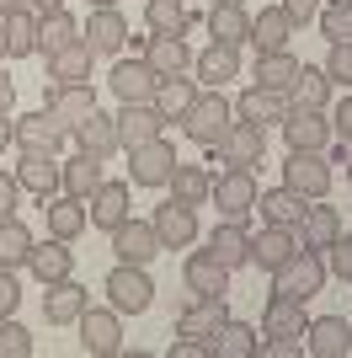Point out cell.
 I'll return each instance as SVG.
<instances>
[{
    "instance_id": "1",
    "label": "cell",
    "mask_w": 352,
    "mask_h": 358,
    "mask_svg": "<svg viewBox=\"0 0 352 358\" xmlns=\"http://www.w3.org/2000/svg\"><path fill=\"white\" fill-rule=\"evenodd\" d=\"M230 129H235V107L224 102V91H198V102H192L187 118H182V134H187L192 145L214 150Z\"/></svg>"
},
{
    "instance_id": "2",
    "label": "cell",
    "mask_w": 352,
    "mask_h": 358,
    "mask_svg": "<svg viewBox=\"0 0 352 358\" xmlns=\"http://www.w3.org/2000/svg\"><path fill=\"white\" fill-rule=\"evenodd\" d=\"M102 294H107V305H112L117 315H139V310H149L155 284H149V273L139 268V262H117V268L107 273Z\"/></svg>"
},
{
    "instance_id": "3",
    "label": "cell",
    "mask_w": 352,
    "mask_h": 358,
    "mask_svg": "<svg viewBox=\"0 0 352 358\" xmlns=\"http://www.w3.org/2000/svg\"><path fill=\"white\" fill-rule=\"evenodd\" d=\"M272 289H278V294H293V299H315L325 289V257L321 252H309V246H299V252L288 257V262H283L278 273H272Z\"/></svg>"
},
{
    "instance_id": "4",
    "label": "cell",
    "mask_w": 352,
    "mask_h": 358,
    "mask_svg": "<svg viewBox=\"0 0 352 358\" xmlns=\"http://www.w3.org/2000/svg\"><path fill=\"white\" fill-rule=\"evenodd\" d=\"M256 171L251 166H224L219 177H214V193H208V203H219L224 220H246L251 209H256Z\"/></svg>"
},
{
    "instance_id": "5",
    "label": "cell",
    "mask_w": 352,
    "mask_h": 358,
    "mask_svg": "<svg viewBox=\"0 0 352 358\" xmlns=\"http://www.w3.org/2000/svg\"><path fill=\"white\" fill-rule=\"evenodd\" d=\"M283 187H293L299 198H325L331 193V161H325V150H288Z\"/></svg>"
},
{
    "instance_id": "6",
    "label": "cell",
    "mask_w": 352,
    "mask_h": 358,
    "mask_svg": "<svg viewBox=\"0 0 352 358\" xmlns=\"http://www.w3.org/2000/svg\"><path fill=\"white\" fill-rule=\"evenodd\" d=\"M80 353L86 358H112V353H123V321H117V310L107 305V310H80Z\"/></svg>"
},
{
    "instance_id": "7",
    "label": "cell",
    "mask_w": 352,
    "mask_h": 358,
    "mask_svg": "<svg viewBox=\"0 0 352 358\" xmlns=\"http://www.w3.org/2000/svg\"><path fill=\"white\" fill-rule=\"evenodd\" d=\"M171 171H176V150L166 145V134L149 139V145H133L129 150V177H133V187H166Z\"/></svg>"
},
{
    "instance_id": "8",
    "label": "cell",
    "mask_w": 352,
    "mask_h": 358,
    "mask_svg": "<svg viewBox=\"0 0 352 358\" xmlns=\"http://www.w3.org/2000/svg\"><path fill=\"white\" fill-rule=\"evenodd\" d=\"M107 86H112L117 102H155V91H161V75L155 64L139 54V59H117L112 75H107Z\"/></svg>"
},
{
    "instance_id": "9",
    "label": "cell",
    "mask_w": 352,
    "mask_h": 358,
    "mask_svg": "<svg viewBox=\"0 0 352 358\" xmlns=\"http://www.w3.org/2000/svg\"><path fill=\"white\" fill-rule=\"evenodd\" d=\"M166 246H161V236H155V224L149 220H123L112 230V257L117 262H139V268H149V262H155V257H161Z\"/></svg>"
},
{
    "instance_id": "10",
    "label": "cell",
    "mask_w": 352,
    "mask_h": 358,
    "mask_svg": "<svg viewBox=\"0 0 352 358\" xmlns=\"http://www.w3.org/2000/svg\"><path fill=\"white\" fill-rule=\"evenodd\" d=\"M149 224H155V236H161L166 252H187L192 241H198V209H192V203H182V198H166Z\"/></svg>"
},
{
    "instance_id": "11",
    "label": "cell",
    "mask_w": 352,
    "mask_h": 358,
    "mask_svg": "<svg viewBox=\"0 0 352 358\" xmlns=\"http://www.w3.org/2000/svg\"><path fill=\"white\" fill-rule=\"evenodd\" d=\"M224 321H230V294H192V305L176 315V331L214 343V331H219Z\"/></svg>"
},
{
    "instance_id": "12",
    "label": "cell",
    "mask_w": 352,
    "mask_h": 358,
    "mask_svg": "<svg viewBox=\"0 0 352 358\" xmlns=\"http://www.w3.org/2000/svg\"><path fill=\"white\" fill-rule=\"evenodd\" d=\"M283 139H288V150H331V113H321V107H288Z\"/></svg>"
},
{
    "instance_id": "13",
    "label": "cell",
    "mask_w": 352,
    "mask_h": 358,
    "mask_svg": "<svg viewBox=\"0 0 352 358\" xmlns=\"http://www.w3.org/2000/svg\"><path fill=\"white\" fill-rule=\"evenodd\" d=\"M293 252H299V230H288V224H262V230H251V268L278 273Z\"/></svg>"
},
{
    "instance_id": "14",
    "label": "cell",
    "mask_w": 352,
    "mask_h": 358,
    "mask_svg": "<svg viewBox=\"0 0 352 358\" xmlns=\"http://www.w3.org/2000/svg\"><path fill=\"white\" fill-rule=\"evenodd\" d=\"M166 134V118L155 102H123L117 107V139H123V150L133 145H149V139Z\"/></svg>"
},
{
    "instance_id": "15",
    "label": "cell",
    "mask_w": 352,
    "mask_h": 358,
    "mask_svg": "<svg viewBox=\"0 0 352 358\" xmlns=\"http://www.w3.org/2000/svg\"><path fill=\"white\" fill-rule=\"evenodd\" d=\"M145 59L155 64V75L166 80V75H187L198 54L187 48V32H149L145 38Z\"/></svg>"
},
{
    "instance_id": "16",
    "label": "cell",
    "mask_w": 352,
    "mask_h": 358,
    "mask_svg": "<svg viewBox=\"0 0 352 358\" xmlns=\"http://www.w3.org/2000/svg\"><path fill=\"white\" fill-rule=\"evenodd\" d=\"M59 171H64V161H54L48 150H22V161H16V182H22V193H32V198H54Z\"/></svg>"
},
{
    "instance_id": "17",
    "label": "cell",
    "mask_w": 352,
    "mask_h": 358,
    "mask_svg": "<svg viewBox=\"0 0 352 358\" xmlns=\"http://www.w3.org/2000/svg\"><path fill=\"white\" fill-rule=\"evenodd\" d=\"M214 155H219L224 166H251V171H256L262 155H267V134L256 129V123H235L230 134L214 145Z\"/></svg>"
},
{
    "instance_id": "18",
    "label": "cell",
    "mask_w": 352,
    "mask_h": 358,
    "mask_svg": "<svg viewBox=\"0 0 352 358\" xmlns=\"http://www.w3.org/2000/svg\"><path fill=\"white\" fill-rule=\"evenodd\" d=\"M305 353H315V358H347L352 353L347 315H321V321H309V327H305Z\"/></svg>"
},
{
    "instance_id": "19",
    "label": "cell",
    "mask_w": 352,
    "mask_h": 358,
    "mask_svg": "<svg viewBox=\"0 0 352 358\" xmlns=\"http://www.w3.org/2000/svg\"><path fill=\"white\" fill-rule=\"evenodd\" d=\"M80 38H86L96 54H123V43H129V22H123L117 6H91V22L80 27Z\"/></svg>"
},
{
    "instance_id": "20",
    "label": "cell",
    "mask_w": 352,
    "mask_h": 358,
    "mask_svg": "<svg viewBox=\"0 0 352 358\" xmlns=\"http://www.w3.org/2000/svg\"><path fill=\"white\" fill-rule=\"evenodd\" d=\"M59 145H64V123H59L48 107L16 118V150H48V155H59Z\"/></svg>"
},
{
    "instance_id": "21",
    "label": "cell",
    "mask_w": 352,
    "mask_h": 358,
    "mask_svg": "<svg viewBox=\"0 0 352 358\" xmlns=\"http://www.w3.org/2000/svg\"><path fill=\"white\" fill-rule=\"evenodd\" d=\"M43 315H48V327H75L80 321V310L91 305V294L75 278H54V284H43Z\"/></svg>"
},
{
    "instance_id": "22",
    "label": "cell",
    "mask_w": 352,
    "mask_h": 358,
    "mask_svg": "<svg viewBox=\"0 0 352 358\" xmlns=\"http://www.w3.org/2000/svg\"><path fill=\"white\" fill-rule=\"evenodd\" d=\"M182 284H187V294H230V268L214 252H192L182 262Z\"/></svg>"
},
{
    "instance_id": "23",
    "label": "cell",
    "mask_w": 352,
    "mask_h": 358,
    "mask_svg": "<svg viewBox=\"0 0 352 358\" xmlns=\"http://www.w3.org/2000/svg\"><path fill=\"white\" fill-rule=\"evenodd\" d=\"M235 118L256 123V129L283 123V118H288V96H283V91H267V86H246V91H240V102H235Z\"/></svg>"
},
{
    "instance_id": "24",
    "label": "cell",
    "mask_w": 352,
    "mask_h": 358,
    "mask_svg": "<svg viewBox=\"0 0 352 358\" xmlns=\"http://www.w3.org/2000/svg\"><path fill=\"white\" fill-rule=\"evenodd\" d=\"M48 113L64 123V134H75V129H80V123L96 113V91H91V80H80V86H54Z\"/></svg>"
},
{
    "instance_id": "25",
    "label": "cell",
    "mask_w": 352,
    "mask_h": 358,
    "mask_svg": "<svg viewBox=\"0 0 352 358\" xmlns=\"http://www.w3.org/2000/svg\"><path fill=\"white\" fill-rule=\"evenodd\" d=\"M342 236V214L325 209L321 198H309L305 203V220H299V246H309V252H331V241Z\"/></svg>"
},
{
    "instance_id": "26",
    "label": "cell",
    "mask_w": 352,
    "mask_h": 358,
    "mask_svg": "<svg viewBox=\"0 0 352 358\" xmlns=\"http://www.w3.org/2000/svg\"><path fill=\"white\" fill-rule=\"evenodd\" d=\"M129 203H133L129 182H102V187L91 193V224H96V230H117V224L133 214Z\"/></svg>"
},
{
    "instance_id": "27",
    "label": "cell",
    "mask_w": 352,
    "mask_h": 358,
    "mask_svg": "<svg viewBox=\"0 0 352 358\" xmlns=\"http://www.w3.org/2000/svg\"><path fill=\"white\" fill-rule=\"evenodd\" d=\"M208 252L219 257L230 273H235V268H246V262H251V230H246V220H224V224H214Z\"/></svg>"
},
{
    "instance_id": "28",
    "label": "cell",
    "mask_w": 352,
    "mask_h": 358,
    "mask_svg": "<svg viewBox=\"0 0 352 358\" xmlns=\"http://www.w3.org/2000/svg\"><path fill=\"white\" fill-rule=\"evenodd\" d=\"M0 43H6V59H27V54H38V11H32V6L6 11Z\"/></svg>"
},
{
    "instance_id": "29",
    "label": "cell",
    "mask_w": 352,
    "mask_h": 358,
    "mask_svg": "<svg viewBox=\"0 0 352 358\" xmlns=\"http://www.w3.org/2000/svg\"><path fill=\"white\" fill-rule=\"evenodd\" d=\"M107 182V171H102V155H91V150H80L75 161H64V171H59V187L70 198H86L91 203V193Z\"/></svg>"
},
{
    "instance_id": "30",
    "label": "cell",
    "mask_w": 352,
    "mask_h": 358,
    "mask_svg": "<svg viewBox=\"0 0 352 358\" xmlns=\"http://www.w3.org/2000/svg\"><path fill=\"white\" fill-rule=\"evenodd\" d=\"M32 278L38 284H54V278H70L75 273V252H70V241H59V236H48V241H38L32 246Z\"/></svg>"
},
{
    "instance_id": "31",
    "label": "cell",
    "mask_w": 352,
    "mask_h": 358,
    "mask_svg": "<svg viewBox=\"0 0 352 358\" xmlns=\"http://www.w3.org/2000/svg\"><path fill=\"white\" fill-rule=\"evenodd\" d=\"M293 38V16L283 11V6H262V16H251V43H256V54H278V48H288Z\"/></svg>"
},
{
    "instance_id": "32",
    "label": "cell",
    "mask_w": 352,
    "mask_h": 358,
    "mask_svg": "<svg viewBox=\"0 0 352 358\" xmlns=\"http://www.w3.org/2000/svg\"><path fill=\"white\" fill-rule=\"evenodd\" d=\"M91 59H96V48L86 38H75L70 48H59L54 59H48V80L54 86H80V80H91Z\"/></svg>"
},
{
    "instance_id": "33",
    "label": "cell",
    "mask_w": 352,
    "mask_h": 358,
    "mask_svg": "<svg viewBox=\"0 0 352 358\" xmlns=\"http://www.w3.org/2000/svg\"><path fill=\"white\" fill-rule=\"evenodd\" d=\"M43 214H48V236H59V241H75L80 230L91 224V214H86V198H43Z\"/></svg>"
},
{
    "instance_id": "34",
    "label": "cell",
    "mask_w": 352,
    "mask_h": 358,
    "mask_svg": "<svg viewBox=\"0 0 352 358\" xmlns=\"http://www.w3.org/2000/svg\"><path fill=\"white\" fill-rule=\"evenodd\" d=\"M192 70H198V80H203L208 91H219L224 80H235L240 75V48H230V43H208L198 59H192Z\"/></svg>"
},
{
    "instance_id": "35",
    "label": "cell",
    "mask_w": 352,
    "mask_h": 358,
    "mask_svg": "<svg viewBox=\"0 0 352 358\" xmlns=\"http://www.w3.org/2000/svg\"><path fill=\"white\" fill-rule=\"evenodd\" d=\"M208 32H214V43H230V48L251 43V16H246V6H240V0H219V6L208 11Z\"/></svg>"
},
{
    "instance_id": "36",
    "label": "cell",
    "mask_w": 352,
    "mask_h": 358,
    "mask_svg": "<svg viewBox=\"0 0 352 358\" xmlns=\"http://www.w3.org/2000/svg\"><path fill=\"white\" fill-rule=\"evenodd\" d=\"M75 139H80V150L102 155V161H107V155H117V150H123V139H117V113H102V107H96V113L75 129Z\"/></svg>"
},
{
    "instance_id": "37",
    "label": "cell",
    "mask_w": 352,
    "mask_h": 358,
    "mask_svg": "<svg viewBox=\"0 0 352 358\" xmlns=\"http://www.w3.org/2000/svg\"><path fill=\"white\" fill-rule=\"evenodd\" d=\"M305 203H309V198H299L293 187H267V193H256L262 224H288V230H299V220H305Z\"/></svg>"
},
{
    "instance_id": "38",
    "label": "cell",
    "mask_w": 352,
    "mask_h": 358,
    "mask_svg": "<svg viewBox=\"0 0 352 358\" xmlns=\"http://www.w3.org/2000/svg\"><path fill=\"white\" fill-rule=\"evenodd\" d=\"M331 75L325 70H309V64H299V75H293V86H288V107H331Z\"/></svg>"
},
{
    "instance_id": "39",
    "label": "cell",
    "mask_w": 352,
    "mask_h": 358,
    "mask_svg": "<svg viewBox=\"0 0 352 358\" xmlns=\"http://www.w3.org/2000/svg\"><path fill=\"white\" fill-rule=\"evenodd\" d=\"M256 353H262V331L246 321H224L214 331V358H256Z\"/></svg>"
},
{
    "instance_id": "40",
    "label": "cell",
    "mask_w": 352,
    "mask_h": 358,
    "mask_svg": "<svg viewBox=\"0 0 352 358\" xmlns=\"http://www.w3.org/2000/svg\"><path fill=\"white\" fill-rule=\"evenodd\" d=\"M192 102H198V80H187V75H166L161 91H155V107H161L166 123H182Z\"/></svg>"
},
{
    "instance_id": "41",
    "label": "cell",
    "mask_w": 352,
    "mask_h": 358,
    "mask_svg": "<svg viewBox=\"0 0 352 358\" xmlns=\"http://www.w3.org/2000/svg\"><path fill=\"white\" fill-rule=\"evenodd\" d=\"M75 38H80V22H75L64 6H59V11H48V16H38V54H48V59H54L59 48H70Z\"/></svg>"
},
{
    "instance_id": "42",
    "label": "cell",
    "mask_w": 352,
    "mask_h": 358,
    "mask_svg": "<svg viewBox=\"0 0 352 358\" xmlns=\"http://www.w3.org/2000/svg\"><path fill=\"white\" fill-rule=\"evenodd\" d=\"M305 327H309L305 299L278 294V289H272V299H267V310H262V331H299V337H305Z\"/></svg>"
},
{
    "instance_id": "43",
    "label": "cell",
    "mask_w": 352,
    "mask_h": 358,
    "mask_svg": "<svg viewBox=\"0 0 352 358\" xmlns=\"http://www.w3.org/2000/svg\"><path fill=\"white\" fill-rule=\"evenodd\" d=\"M32 246H38V236H32L22 220H0V268H27L32 262Z\"/></svg>"
},
{
    "instance_id": "44",
    "label": "cell",
    "mask_w": 352,
    "mask_h": 358,
    "mask_svg": "<svg viewBox=\"0 0 352 358\" xmlns=\"http://www.w3.org/2000/svg\"><path fill=\"white\" fill-rule=\"evenodd\" d=\"M166 187H171V198H182V203H192V209H198V203H208V193H214V177H208L203 166L176 161V171H171V182H166Z\"/></svg>"
},
{
    "instance_id": "45",
    "label": "cell",
    "mask_w": 352,
    "mask_h": 358,
    "mask_svg": "<svg viewBox=\"0 0 352 358\" xmlns=\"http://www.w3.org/2000/svg\"><path fill=\"white\" fill-rule=\"evenodd\" d=\"M293 75H299V59H293L288 48H278V54H256V86L283 91V96H288Z\"/></svg>"
},
{
    "instance_id": "46",
    "label": "cell",
    "mask_w": 352,
    "mask_h": 358,
    "mask_svg": "<svg viewBox=\"0 0 352 358\" xmlns=\"http://www.w3.org/2000/svg\"><path fill=\"white\" fill-rule=\"evenodd\" d=\"M145 27L149 32H187V0H145Z\"/></svg>"
},
{
    "instance_id": "47",
    "label": "cell",
    "mask_w": 352,
    "mask_h": 358,
    "mask_svg": "<svg viewBox=\"0 0 352 358\" xmlns=\"http://www.w3.org/2000/svg\"><path fill=\"white\" fill-rule=\"evenodd\" d=\"M321 32H325V43H352V0L321 6Z\"/></svg>"
},
{
    "instance_id": "48",
    "label": "cell",
    "mask_w": 352,
    "mask_h": 358,
    "mask_svg": "<svg viewBox=\"0 0 352 358\" xmlns=\"http://www.w3.org/2000/svg\"><path fill=\"white\" fill-rule=\"evenodd\" d=\"M0 358H32V331L16 327L11 315L0 321Z\"/></svg>"
},
{
    "instance_id": "49",
    "label": "cell",
    "mask_w": 352,
    "mask_h": 358,
    "mask_svg": "<svg viewBox=\"0 0 352 358\" xmlns=\"http://www.w3.org/2000/svg\"><path fill=\"white\" fill-rule=\"evenodd\" d=\"M299 353H305V337H299V331H267L256 358H299Z\"/></svg>"
},
{
    "instance_id": "50",
    "label": "cell",
    "mask_w": 352,
    "mask_h": 358,
    "mask_svg": "<svg viewBox=\"0 0 352 358\" xmlns=\"http://www.w3.org/2000/svg\"><path fill=\"white\" fill-rule=\"evenodd\" d=\"M325 273H337L342 284H352V236H347V230L331 241V252H325Z\"/></svg>"
},
{
    "instance_id": "51",
    "label": "cell",
    "mask_w": 352,
    "mask_h": 358,
    "mask_svg": "<svg viewBox=\"0 0 352 358\" xmlns=\"http://www.w3.org/2000/svg\"><path fill=\"white\" fill-rule=\"evenodd\" d=\"M325 75H331V86H342V91L352 86V43H331V54H325Z\"/></svg>"
},
{
    "instance_id": "52",
    "label": "cell",
    "mask_w": 352,
    "mask_h": 358,
    "mask_svg": "<svg viewBox=\"0 0 352 358\" xmlns=\"http://www.w3.org/2000/svg\"><path fill=\"white\" fill-rule=\"evenodd\" d=\"M16 305H22V284H16L11 268H0V321H6V315H16Z\"/></svg>"
},
{
    "instance_id": "53",
    "label": "cell",
    "mask_w": 352,
    "mask_h": 358,
    "mask_svg": "<svg viewBox=\"0 0 352 358\" xmlns=\"http://www.w3.org/2000/svg\"><path fill=\"white\" fill-rule=\"evenodd\" d=\"M331 139L352 145V96H342V102L331 107Z\"/></svg>"
},
{
    "instance_id": "54",
    "label": "cell",
    "mask_w": 352,
    "mask_h": 358,
    "mask_svg": "<svg viewBox=\"0 0 352 358\" xmlns=\"http://www.w3.org/2000/svg\"><path fill=\"white\" fill-rule=\"evenodd\" d=\"M16 203H22V182H16V171L11 177L0 171V220H16Z\"/></svg>"
},
{
    "instance_id": "55",
    "label": "cell",
    "mask_w": 352,
    "mask_h": 358,
    "mask_svg": "<svg viewBox=\"0 0 352 358\" xmlns=\"http://www.w3.org/2000/svg\"><path fill=\"white\" fill-rule=\"evenodd\" d=\"M171 358H214V343H203V337H182V331H176Z\"/></svg>"
},
{
    "instance_id": "56",
    "label": "cell",
    "mask_w": 352,
    "mask_h": 358,
    "mask_svg": "<svg viewBox=\"0 0 352 358\" xmlns=\"http://www.w3.org/2000/svg\"><path fill=\"white\" fill-rule=\"evenodd\" d=\"M278 6L293 16V27H299V22H315V16H321V0H278Z\"/></svg>"
},
{
    "instance_id": "57",
    "label": "cell",
    "mask_w": 352,
    "mask_h": 358,
    "mask_svg": "<svg viewBox=\"0 0 352 358\" xmlns=\"http://www.w3.org/2000/svg\"><path fill=\"white\" fill-rule=\"evenodd\" d=\"M6 145H16V118H11V113H0V150H6Z\"/></svg>"
},
{
    "instance_id": "58",
    "label": "cell",
    "mask_w": 352,
    "mask_h": 358,
    "mask_svg": "<svg viewBox=\"0 0 352 358\" xmlns=\"http://www.w3.org/2000/svg\"><path fill=\"white\" fill-rule=\"evenodd\" d=\"M11 96L16 91H11V80H6V70H0V113H11Z\"/></svg>"
},
{
    "instance_id": "59",
    "label": "cell",
    "mask_w": 352,
    "mask_h": 358,
    "mask_svg": "<svg viewBox=\"0 0 352 358\" xmlns=\"http://www.w3.org/2000/svg\"><path fill=\"white\" fill-rule=\"evenodd\" d=\"M27 6H32V11H38V16H48V11H59L64 0H27Z\"/></svg>"
},
{
    "instance_id": "60",
    "label": "cell",
    "mask_w": 352,
    "mask_h": 358,
    "mask_svg": "<svg viewBox=\"0 0 352 358\" xmlns=\"http://www.w3.org/2000/svg\"><path fill=\"white\" fill-rule=\"evenodd\" d=\"M16 6H27V0H0V16H6V11H16Z\"/></svg>"
},
{
    "instance_id": "61",
    "label": "cell",
    "mask_w": 352,
    "mask_h": 358,
    "mask_svg": "<svg viewBox=\"0 0 352 358\" xmlns=\"http://www.w3.org/2000/svg\"><path fill=\"white\" fill-rule=\"evenodd\" d=\"M91 6H117V0H91Z\"/></svg>"
},
{
    "instance_id": "62",
    "label": "cell",
    "mask_w": 352,
    "mask_h": 358,
    "mask_svg": "<svg viewBox=\"0 0 352 358\" xmlns=\"http://www.w3.org/2000/svg\"><path fill=\"white\" fill-rule=\"evenodd\" d=\"M347 182H352V155H347Z\"/></svg>"
},
{
    "instance_id": "63",
    "label": "cell",
    "mask_w": 352,
    "mask_h": 358,
    "mask_svg": "<svg viewBox=\"0 0 352 358\" xmlns=\"http://www.w3.org/2000/svg\"><path fill=\"white\" fill-rule=\"evenodd\" d=\"M0 59H6V43H0Z\"/></svg>"
}]
</instances>
